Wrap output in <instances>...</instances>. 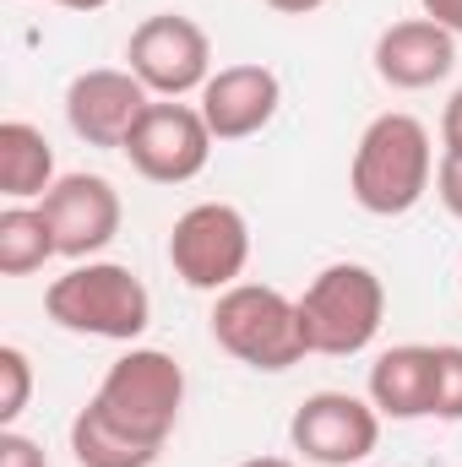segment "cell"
<instances>
[{
  "mask_svg": "<svg viewBox=\"0 0 462 467\" xmlns=\"http://www.w3.org/2000/svg\"><path fill=\"white\" fill-rule=\"evenodd\" d=\"M436 196H441V207L462 223V158H452V152H446L441 169H436Z\"/></svg>",
  "mask_w": 462,
  "mask_h": 467,
  "instance_id": "44dd1931",
  "label": "cell"
},
{
  "mask_svg": "<svg viewBox=\"0 0 462 467\" xmlns=\"http://www.w3.org/2000/svg\"><path fill=\"white\" fill-rule=\"evenodd\" d=\"M147 104H152V93L131 71L99 66V71L71 77V88H66V125L88 147H125L136 119L147 115Z\"/></svg>",
  "mask_w": 462,
  "mask_h": 467,
  "instance_id": "8fae6325",
  "label": "cell"
},
{
  "mask_svg": "<svg viewBox=\"0 0 462 467\" xmlns=\"http://www.w3.org/2000/svg\"><path fill=\"white\" fill-rule=\"evenodd\" d=\"M120 152L131 158V169L142 180H152V185H185V180H196L207 169L213 130H207L202 109L158 99V104H147V115L136 119V130H131V141Z\"/></svg>",
  "mask_w": 462,
  "mask_h": 467,
  "instance_id": "9c48e42d",
  "label": "cell"
},
{
  "mask_svg": "<svg viewBox=\"0 0 462 467\" xmlns=\"http://www.w3.org/2000/svg\"><path fill=\"white\" fill-rule=\"evenodd\" d=\"M299 305V332H305V353L321 358H353L381 337L386 321V283L364 266V261H332L321 266Z\"/></svg>",
  "mask_w": 462,
  "mask_h": 467,
  "instance_id": "3957f363",
  "label": "cell"
},
{
  "mask_svg": "<svg viewBox=\"0 0 462 467\" xmlns=\"http://www.w3.org/2000/svg\"><path fill=\"white\" fill-rule=\"evenodd\" d=\"M289 441L316 467H353L381 446V413L353 391H310L289 419Z\"/></svg>",
  "mask_w": 462,
  "mask_h": 467,
  "instance_id": "ba28073f",
  "label": "cell"
},
{
  "mask_svg": "<svg viewBox=\"0 0 462 467\" xmlns=\"http://www.w3.org/2000/svg\"><path fill=\"white\" fill-rule=\"evenodd\" d=\"M213 343L261 375H283L305 358L299 305L272 283H234L213 299Z\"/></svg>",
  "mask_w": 462,
  "mask_h": 467,
  "instance_id": "5b68a950",
  "label": "cell"
},
{
  "mask_svg": "<svg viewBox=\"0 0 462 467\" xmlns=\"http://www.w3.org/2000/svg\"><path fill=\"white\" fill-rule=\"evenodd\" d=\"M27 397H33V358L5 343L0 348V430H16V419L27 413Z\"/></svg>",
  "mask_w": 462,
  "mask_h": 467,
  "instance_id": "ac0fdd59",
  "label": "cell"
},
{
  "mask_svg": "<svg viewBox=\"0 0 462 467\" xmlns=\"http://www.w3.org/2000/svg\"><path fill=\"white\" fill-rule=\"evenodd\" d=\"M430 22H441L452 38H462V0H419Z\"/></svg>",
  "mask_w": 462,
  "mask_h": 467,
  "instance_id": "603a6c76",
  "label": "cell"
},
{
  "mask_svg": "<svg viewBox=\"0 0 462 467\" xmlns=\"http://www.w3.org/2000/svg\"><path fill=\"white\" fill-rule=\"evenodd\" d=\"M436 180V147L425 119L386 109L364 125L353 163H348V191L370 218H403L425 202Z\"/></svg>",
  "mask_w": 462,
  "mask_h": 467,
  "instance_id": "6da1fadb",
  "label": "cell"
},
{
  "mask_svg": "<svg viewBox=\"0 0 462 467\" xmlns=\"http://www.w3.org/2000/svg\"><path fill=\"white\" fill-rule=\"evenodd\" d=\"M370 402L381 419L414 424L436 419V348L425 343H397L370 364Z\"/></svg>",
  "mask_w": 462,
  "mask_h": 467,
  "instance_id": "5bb4252c",
  "label": "cell"
},
{
  "mask_svg": "<svg viewBox=\"0 0 462 467\" xmlns=\"http://www.w3.org/2000/svg\"><path fill=\"white\" fill-rule=\"evenodd\" d=\"M125 71L152 93V99H185L202 93L213 77V38L202 33V22H191L185 11H158L147 22H136L131 44H125Z\"/></svg>",
  "mask_w": 462,
  "mask_h": 467,
  "instance_id": "52a82bcc",
  "label": "cell"
},
{
  "mask_svg": "<svg viewBox=\"0 0 462 467\" xmlns=\"http://www.w3.org/2000/svg\"><path fill=\"white\" fill-rule=\"evenodd\" d=\"M278 16H310V11H321L327 0H267Z\"/></svg>",
  "mask_w": 462,
  "mask_h": 467,
  "instance_id": "cb8c5ba5",
  "label": "cell"
},
{
  "mask_svg": "<svg viewBox=\"0 0 462 467\" xmlns=\"http://www.w3.org/2000/svg\"><path fill=\"white\" fill-rule=\"evenodd\" d=\"M71 457H77V467H152L163 451L115 430L88 397V408H77V419H71Z\"/></svg>",
  "mask_w": 462,
  "mask_h": 467,
  "instance_id": "2e32d148",
  "label": "cell"
},
{
  "mask_svg": "<svg viewBox=\"0 0 462 467\" xmlns=\"http://www.w3.org/2000/svg\"><path fill=\"white\" fill-rule=\"evenodd\" d=\"M55 5H66V11H104L110 0H55Z\"/></svg>",
  "mask_w": 462,
  "mask_h": 467,
  "instance_id": "d4e9b609",
  "label": "cell"
},
{
  "mask_svg": "<svg viewBox=\"0 0 462 467\" xmlns=\"http://www.w3.org/2000/svg\"><path fill=\"white\" fill-rule=\"evenodd\" d=\"M370 60H375V77H381L386 88H397V93H425V88H436V82L452 77V66H457V38H452L441 22H430V16H403V22L381 27Z\"/></svg>",
  "mask_w": 462,
  "mask_h": 467,
  "instance_id": "4fadbf2b",
  "label": "cell"
},
{
  "mask_svg": "<svg viewBox=\"0 0 462 467\" xmlns=\"http://www.w3.org/2000/svg\"><path fill=\"white\" fill-rule=\"evenodd\" d=\"M93 408L115 430H125L131 441L163 451L174 424H180V408H185V369L163 348H131L104 369V380L93 391Z\"/></svg>",
  "mask_w": 462,
  "mask_h": 467,
  "instance_id": "277c9868",
  "label": "cell"
},
{
  "mask_svg": "<svg viewBox=\"0 0 462 467\" xmlns=\"http://www.w3.org/2000/svg\"><path fill=\"white\" fill-rule=\"evenodd\" d=\"M38 207H44L66 261H93L104 244H115L120 218H125L120 191L104 174H60Z\"/></svg>",
  "mask_w": 462,
  "mask_h": 467,
  "instance_id": "30bf717a",
  "label": "cell"
},
{
  "mask_svg": "<svg viewBox=\"0 0 462 467\" xmlns=\"http://www.w3.org/2000/svg\"><path fill=\"white\" fill-rule=\"evenodd\" d=\"M55 255H60V244H55V229H49L44 207L11 202L0 213V272L5 277H27V272H38Z\"/></svg>",
  "mask_w": 462,
  "mask_h": 467,
  "instance_id": "e0dca14e",
  "label": "cell"
},
{
  "mask_svg": "<svg viewBox=\"0 0 462 467\" xmlns=\"http://www.w3.org/2000/svg\"><path fill=\"white\" fill-rule=\"evenodd\" d=\"M239 467H294L289 457H250V462H239Z\"/></svg>",
  "mask_w": 462,
  "mask_h": 467,
  "instance_id": "484cf974",
  "label": "cell"
},
{
  "mask_svg": "<svg viewBox=\"0 0 462 467\" xmlns=\"http://www.w3.org/2000/svg\"><path fill=\"white\" fill-rule=\"evenodd\" d=\"M441 147L452 158H462V88L446 99V109H441Z\"/></svg>",
  "mask_w": 462,
  "mask_h": 467,
  "instance_id": "7402d4cb",
  "label": "cell"
},
{
  "mask_svg": "<svg viewBox=\"0 0 462 467\" xmlns=\"http://www.w3.org/2000/svg\"><path fill=\"white\" fill-rule=\"evenodd\" d=\"M44 310L60 332L104 343H136L152 327V294L120 261H77L66 277L44 288Z\"/></svg>",
  "mask_w": 462,
  "mask_h": 467,
  "instance_id": "7a4b0ae2",
  "label": "cell"
},
{
  "mask_svg": "<svg viewBox=\"0 0 462 467\" xmlns=\"http://www.w3.org/2000/svg\"><path fill=\"white\" fill-rule=\"evenodd\" d=\"M436 419L462 424V343H436Z\"/></svg>",
  "mask_w": 462,
  "mask_h": 467,
  "instance_id": "d6986e66",
  "label": "cell"
},
{
  "mask_svg": "<svg viewBox=\"0 0 462 467\" xmlns=\"http://www.w3.org/2000/svg\"><path fill=\"white\" fill-rule=\"evenodd\" d=\"M169 266L196 294H224L250 266V223L234 202H196L174 218Z\"/></svg>",
  "mask_w": 462,
  "mask_h": 467,
  "instance_id": "8992f818",
  "label": "cell"
},
{
  "mask_svg": "<svg viewBox=\"0 0 462 467\" xmlns=\"http://www.w3.org/2000/svg\"><path fill=\"white\" fill-rule=\"evenodd\" d=\"M55 185V147L27 119H0V196L5 202H44Z\"/></svg>",
  "mask_w": 462,
  "mask_h": 467,
  "instance_id": "9a60e30c",
  "label": "cell"
},
{
  "mask_svg": "<svg viewBox=\"0 0 462 467\" xmlns=\"http://www.w3.org/2000/svg\"><path fill=\"white\" fill-rule=\"evenodd\" d=\"M278 104H283V82H278V71L245 60V66H224V71L207 77L196 109H202V119H207L213 141H245V136H256V130L272 125Z\"/></svg>",
  "mask_w": 462,
  "mask_h": 467,
  "instance_id": "7c38bea8",
  "label": "cell"
},
{
  "mask_svg": "<svg viewBox=\"0 0 462 467\" xmlns=\"http://www.w3.org/2000/svg\"><path fill=\"white\" fill-rule=\"evenodd\" d=\"M0 467H49V457L22 430H0Z\"/></svg>",
  "mask_w": 462,
  "mask_h": 467,
  "instance_id": "ffe728a7",
  "label": "cell"
}]
</instances>
